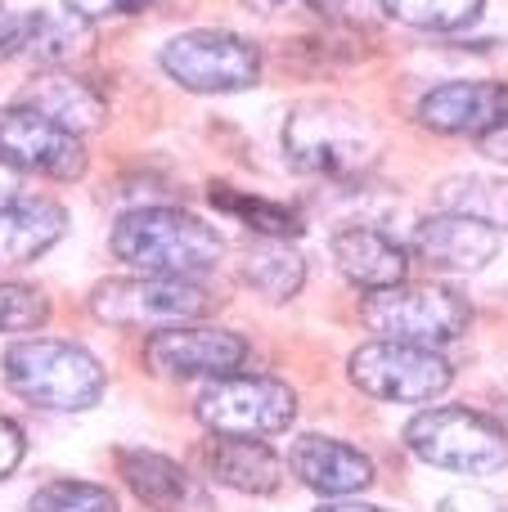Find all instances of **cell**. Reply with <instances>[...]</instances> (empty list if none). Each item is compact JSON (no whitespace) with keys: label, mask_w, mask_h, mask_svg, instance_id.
Returning <instances> with one entry per match:
<instances>
[{"label":"cell","mask_w":508,"mask_h":512,"mask_svg":"<svg viewBox=\"0 0 508 512\" xmlns=\"http://www.w3.org/2000/svg\"><path fill=\"white\" fill-rule=\"evenodd\" d=\"M225 243L212 225L180 207H135L113 225V256L135 274H167L194 279L221 261Z\"/></svg>","instance_id":"6da1fadb"},{"label":"cell","mask_w":508,"mask_h":512,"mask_svg":"<svg viewBox=\"0 0 508 512\" xmlns=\"http://www.w3.org/2000/svg\"><path fill=\"white\" fill-rule=\"evenodd\" d=\"M419 122L437 135L486 140L508 122V86L500 81H446L419 99Z\"/></svg>","instance_id":"4fadbf2b"},{"label":"cell","mask_w":508,"mask_h":512,"mask_svg":"<svg viewBox=\"0 0 508 512\" xmlns=\"http://www.w3.org/2000/svg\"><path fill=\"white\" fill-rule=\"evenodd\" d=\"M212 292L194 279H167V274H126L104 279L90 292V315L113 328H180L212 310Z\"/></svg>","instance_id":"8992f818"},{"label":"cell","mask_w":508,"mask_h":512,"mask_svg":"<svg viewBox=\"0 0 508 512\" xmlns=\"http://www.w3.org/2000/svg\"><path fill=\"white\" fill-rule=\"evenodd\" d=\"M86 50H90V23H81V18H72V14H63V18L45 14L41 32H36L27 54H32L36 63H45V68H68V63Z\"/></svg>","instance_id":"603a6c76"},{"label":"cell","mask_w":508,"mask_h":512,"mask_svg":"<svg viewBox=\"0 0 508 512\" xmlns=\"http://www.w3.org/2000/svg\"><path fill=\"white\" fill-rule=\"evenodd\" d=\"M243 283L252 292H261L266 301H288L302 292L306 283V261L297 256L288 243L279 239H261L248 248V261H243Z\"/></svg>","instance_id":"ffe728a7"},{"label":"cell","mask_w":508,"mask_h":512,"mask_svg":"<svg viewBox=\"0 0 508 512\" xmlns=\"http://www.w3.org/2000/svg\"><path fill=\"white\" fill-rule=\"evenodd\" d=\"M14 198H18V171L9 162H0V207L14 203Z\"/></svg>","instance_id":"f546056e"},{"label":"cell","mask_w":508,"mask_h":512,"mask_svg":"<svg viewBox=\"0 0 508 512\" xmlns=\"http://www.w3.org/2000/svg\"><path fill=\"white\" fill-rule=\"evenodd\" d=\"M198 423L212 436H234V441H261L293 423L297 396L288 382L261 378V373H225L198 396L194 405Z\"/></svg>","instance_id":"52a82bcc"},{"label":"cell","mask_w":508,"mask_h":512,"mask_svg":"<svg viewBox=\"0 0 508 512\" xmlns=\"http://www.w3.org/2000/svg\"><path fill=\"white\" fill-rule=\"evenodd\" d=\"M117 472L153 512H180L189 504V477L176 459L158 450H117Z\"/></svg>","instance_id":"d6986e66"},{"label":"cell","mask_w":508,"mask_h":512,"mask_svg":"<svg viewBox=\"0 0 508 512\" xmlns=\"http://www.w3.org/2000/svg\"><path fill=\"white\" fill-rule=\"evenodd\" d=\"M288 468L302 477V486L320 490V495H356L374 481V463L369 454H360L356 445L333 441V436H297L288 450Z\"/></svg>","instance_id":"5bb4252c"},{"label":"cell","mask_w":508,"mask_h":512,"mask_svg":"<svg viewBox=\"0 0 508 512\" xmlns=\"http://www.w3.org/2000/svg\"><path fill=\"white\" fill-rule=\"evenodd\" d=\"M50 319V301L27 283H0V333H32Z\"/></svg>","instance_id":"484cf974"},{"label":"cell","mask_w":508,"mask_h":512,"mask_svg":"<svg viewBox=\"0 0 508 512\" xmlns=\"http://www.w3.org/2000/svg\"><path fill=\"white\" fill-rule=\"evenodd\" d=\"M207 472L221 486L243 490V495H275L284 481V463L270 445L261 441H234V436H216L207 450Z\"/></svg>","instance_id":"ac0fdd59"},{"label":"cell","mask_w":508,"mask_h":512,"mask_svg":"<svg viewBox=\"0 0 508 512\" xmlns=\"http://www.w3.org/2000/svg\"><path fill=\"white\" fill-rule=\"evenodd\" d=\"M0 162L14 171H36L50 180H81L86 176V149L77 135L45 122L41 113L14 104L0 108Z\"/></svg>","instance_id":"30bf717a"},{"label":"cell","mask_w":508,"mask_h":512,"mask_svg":"<svg viewBox=\"0 0 508 512\" xmlns=\"http://www.w3.org/2000/svg\"><path fill=\"white\" fill-rule=\"evenodd\" d=\"M248 9L257 14H279V9H297V5H311V0H243Z\"/></svg>","instance_id":"1f68e13d"},{"label":"cell","mask_w":508,"mask_h":512,"mask_svg":"<svg viewBox=\"0 0 508 512\" xmlns=\"http://www.w3.org/2000/svg\"><path fill=\"white\" fill-rule=\"evenodd\" d=\"M68 230V212L50 198H14L0 207V265H27L45 256Z\"/></svg>","instance_id":"e0dca14e"},{"label":"cell","mask_w":508,"mask_h":512,"mask_svg":"<svg viewBox=\"0 0 508 512\" xmlns=\"http://www.w3.org/2000/svg\"><path fill=\"white\" fill-rule=\"evenodd\" d=\"M149 0H63V14L81 18V23H99V18H122L140 14Z\"/></svg>","instance_id":"4316f807"},{"label":"cell","mask_w":508,"mask_h":512,"mask_svg":"<svg viewBox=\"0 0 508 512\" xmlns=\"http://www.w3.org/2000/svg\"><path fill=\"white\" fill-rule=\"evenodd\" d=\"M45 23L41 0H0V59L27 54Z\"/></svg>","instance_id":"d4e9b609"},{"label":"cell","mask_w":508,"mask_h":512,"mask_svg":"<svg viewBox=\"0 0 508 512\" xmlns=\"http://www.w3.org/2000/svg\"><path fill=\"white\" fill-rule=\"evenodd\" d=\"M320 512H387V508H374V504H324Z\"/></svg>","instance_id":"d6a6232c"},{"label":"cell","mask_w":508,"mask_h":512,"mask_svg":"<svg viewBox=\"0 0 508 512\" xmlns=\"http://www.w3.org/2000/svg\"><path fill=\"white\" fill-rule=\"evenodd\" d=\"M347 378L356 382L365 396L387 400V405H423L437 400L450 387V364L446 355H437L432 346H410V342H365L360 351H351Z\"/></svg>","instance_id":"9c48e42d"},{"label":"cell","mask_w":508,"mask_h":512,"mask_svg":"<svg viewBox=\"0 0 508 512\" xmlns=\"http://www.w3.org/2000/svg\"><path fill=\"white\" fill-rule=\"evenodd\" d=\"M500 230L486 216L441 212L414 230V256L446 274H477L500 256Z\"/></svg>","instance_id":"7c38bea8"},{"label":"cell","mask_w":508,"mask_h":512,"mask_svg":"<svg viewBox=\"0 0 508 512\" xmlns=\"http://www.w3.org/2000/svg\"><path fill=\"white\" fill-rule=\"evenodd\" d=\"M243 360H248V342L230 328L180 324L144 342V364L162 378H225L243 369Z\"/></svg>","instance_id":"8fae6325"},{"label":"cell","mask_w":508,"mask_h":512,"mask_svg":"<svg viewBox=\"0 0 508 512\" xmlns=\"http://www.w3.org/2000/svg\"><path fill=\"white\" fill-rule=\"evenodd\" d=\"M23 450H27L23 427H18L14 418H0V481H5L9 472L23 463Z\"/></svg>","instance_id":"f1b7e54d"},{"label":"cell","mask_w":508,"mask_h":512,"mask_svg":"<svg viewBox=\"0 0 508 512\" xmlns=\"http://www.w3.org/2000/svg\"><path fill=\"white\" fill-rule=\"evenodd\" d=\"M212 207L234 216V221H243L252 234H261V239L288 243L302 234V216H297L293 207L270 203V198H257V194H243V189H234V185H212Z\"/></svg>","instance_id":"44dd1931"},{"label":"cell","mask_w":508,"mask_h":512,"mask_svg":"<svg viewBox=\"0 0 508 512\" xmlns=\"http://www.w3.org/2000/svg\"><path fill=\"white\" fill-rule=\"evenodd\" d=\"M158 63L171 81H180L194 95H230V90L257 86V77H261L257 45L234 32H216V27L171 36L162 45Z\"/></svg>","instance_id":"ba28073f"},{"label":"cell","mask_w":508,"mask_h":512,"mask_svg":"<svg viewBox=\"0 0 508 512\" xmlns=\"http://www.w3.org/2000/svg\"><path fill=\"white\" fill-rule=\"evenodd\" d=\"M378 5L387 9V18L419 32H459L482 14V0H378Z\"/></svg>","instance_id":"7402d4cb"},{"label":"cell","mask_w":508,"mask_h":512,"mask_svg":"<svg viewBox=\"0 0 508 512\" xmlns=\"http://www.w3.org/2000/svg\"><path fill=\"white\" fill-rule=\"evenodd\" d=\"M329 252H333V261H338V270L369 292L396 288V283H405V270H410L401 243L387 239L383 230H369V225H347V230H338L329 239Z\"/></svg>","instance_id":"2e32d148"},{"label":"cell","mask_w":508,"mask_h":512,"mask_svg":"<svg viewBox=\"0 0 508 512\" xmlns=\"http://www.w3.org/2000/svg\"><path fill=\"white\" fill-rule=\"evenodd\" d=\"M360 319L383 342H410L437 351L468 333L473 310L455 288H441V283H396V288L369 292L360 301Z\"/></svg>","instance_id":"277c9868"},{"label":"cell","mask_w":508,"mask_h":512,"mask_svg":"<svg viewBox=\"0 0 508 512\" xmlns=\"http://www.w3.org/2000/svg\"><path fill=\"white\" fill-rule=\"evenodd\" d=\"M18 104L41 113L45 122L63 126V131L77 135V140L86 131H95V126H104V117H108V99L99 95L90 81L72 77V72H59V68H50V72L27 81Z\"/></svg>","instance_id":"9a60e30c"},{"label":"cell","mask_w":508,"mask_h":512,"mask_svg":"<svg viewBox=\"0 0 508 512\" xmlns=\"http://www.w3.org/2000/svg\"><path fill=\"white\" fill-rule=\"evenodd\" d=\"M5 382L27 405L54 414H81L104 396V364L77 342L59 337H27L5 351Z\"/></svg>","instance_id":"7a4b0ae2"},{"label":"cell","mask_w":508,"mask_h":512,"mask_svg":"<svg viewBox=\"0 0 508 512\" xmlns=\"http://www.w3.org/2000/svg\"><path fill=\"white\" fill-rule=\"evenodd\" d=\"M486 153H491V158H500V162H508V122L500 126V131H491V135H486Z\"/></svg>","instance_id":"4dcf8cb0"},{"label":"cell","mask_w":508,"mask_h":512,"mask_svg":"<svg viewBox=\"0 0 508 512\" xmlns=\"http://www.w3.org/2000/svg\"><path fill=\"white\" fill-rule=\"evenodd\" d=\"M405 441L423 463L446 472H464V477H491V472L508 468V432L491 414L459 405L423 409L410 427Z\"/></svg>","instance_id":"5b68a950"},{"label":"cell","mask_w":508,"mask_h":512,"mask_svg":"<svg viewBox=\"0 0 508 512\" xmlns=\"http://www.w3.org/2000/svg\"><path fill=\"white\" fill-rule=\"evenodd\" d=\"M437 512H508L504 499H495L491 490H450L446 499L437 504Z\"/></svg>","instance_id":"83f0119b"},{"label":"cell","mask_w":508,"mask_h":512,"mask_svg":"<svg viewBox=\"0 0 508 512\" xmlns=\"http://www.w3.org/2000/svg\"><path fill=\"white\" fill-rule=\"evenodd\" d=\"M284 153L306 176H356L374 153V131L351 104L338 99H311L297 104L284 122Z\"/></svg>","instance_id":"3957f363"},{"label":"cell","mask_w":508,"mask_h":512,"mask_svg":"<svg viewBox=\"0 0 508 512\" xmlns=\"http://www.w3.org/2000/svg\"><path fill=\"white\" fill-rule=\"evenodd\" d=\"M32 512H117V495L95 481H50L32 495Z\"/></svg>","instance_id":"cb8c5ba5"}]
</instances>
